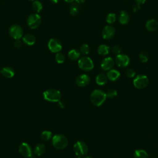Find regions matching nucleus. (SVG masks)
<instances>
[{
  "mask_svg": "<svg viewBox=\"0 0 158 158\" xmlns=\"http://www.w3.org/2000/svg\"><path fill=\"white\" fill-rule=\"evenodd\" d=\"M106 98V93L102 89H97L94 90L91 93L90 99L94 106H100L104 102Z\"/></svg>",
  "mask_w": 158,
  "mask_h": 158,
  "instance_id": "obj_1",
  "label": "nucleus"
},
{
  "mask_svg": "<svg viewBox=\"0 0 158 158\" xmlns=\"http://www.w3.org/2000/svg\"><path fill=\"white\" fill-rule=\"evenodd\" d=\"M61 96L60 92L55 89H48L43 93L44 99L49 102H59L61 99Z\"/></svg>",
  "mask_w": 158,
  "mask_h": 158,
  "instance_id": "obj_2",
  "label": "nucleus"
},
{
  "mask_svg": "<svg viewBox=\"0 0 158 158\" xmlns=\"http://www.w3.org/2000/svg\"><path fill=\"white\" fill-rule=\"evenodd\" d=\"M52 144L57 149H63L68 145V139L63 135L57 134L52 138Z\"/></svg>",
  "mask_w": 158,
  "mask_h": 158,
  "instance_id": "obj_3",
  "label": "nucleus"
},
{
  "mask_svg": "<svg viewBox=\"0 0 158 158\" xmlns=\"http://www.w3.org/2000/svg\"><path fill=\"white\" fill-rule=\"evenodd\" d=\"M78 65L79 68L84 71H89L94 68L93 60L88 56H83L79 58Z\"/></svg>",
  "mask_w": 158,
  "mask_h": 158,
  "instance_id": "obj_4",
  "label": "nucleus"
},
{
  "mask_svg": "<svg viewBox=\"0 0 158 158\" xmlns=\"http://www.w3.org/2000/svg\"><path fill=\"white\" fill-rule=\"evenodd\" d=\"M73 149L76 156L81 157L86 154L88 148L85 143L81 141H78L75 143L73 146Z\"/></svg>",
  "mask_w": 158,
  "mask_h": 158,
  "instance_id": "obj_5",
  "label": "nucleus"
},
{
  "mask_svg": "<svg viewBox=\"0 0 158 158\" xmlns=\"http://www.w3.org/2000/svg\"><path fill=\"white\" fill-rule=\"evenodd\" d=\"M41 22V16L38 14H31L30 15L27 20L28 26L31 28L35 29L38 28Z\"/></svg>",
  "mask_w": 158,
  "mask_h": 158,
  "instance_id": "obj_6",
  "label": "nucleus"
},
{
  "mask_svg": "<svg viewBox=\"0 0 158 158\" xmlns=\"http://www.w3.org/2000/svg\"><path fill=\"white\" fill-rule=\"evenodd\" d=\"M149 84V79L144 75H138L133 80V85L138 89L145 88Z\"/></svg>",
  "mask_w": 158,
  "mask_h": 158,
  "instance_id": "obj_7",
  "label": "nucleus"
},
{
  "mask_svg": "<svg viewBox=\"0 0 158 158\" xmlns=\"http://www.w3.org/2000/svg\"><path fill=\"white\" fill-rule=\"evenodd\" d=\"M9 33L10 36L15 40H20L23 36V31L22 28L20 25L14 24L9 28Z\"/></svg>",
  "mask_w": 158,
  "mask_h": 158,
  "instance_id": "obj_8",
  "label": "nucleus"
},
{
  "mask_svg": "<svg viewBox=\"0 0 158 158\" xmlns=\"http://www.w3.org/2000/svg\"><path fill=\"white\" fill-rule=\"evenodd\" d=\"M48 47L52 52L57 53L60 52L62 48L61 42L57 38H51L48 43Z\"/></svg>",
  "mask_w": 158,
  "mask_h": 158,
  "instance_id": "obj_9",
  "label": "nucleus"
},
{
  "mask_svg": "<svg viewBox=\"0 0 158 158\" xmlns=\"http://www.w3.org/2000/svg\"><path fill=\"white\" fill-rule=\"evenodd\" d=\"M116 64L122 68L127 67L130 64V58L129 57L125 54H117L115 57Z\"/></svg>",
  "mask_w": 158,
  "mask_h": 158,
  "instance_id": "obj_10",
  "label": "nucleus"
},
{
  "mask_svg": "<svg viewBox=\"0 0 158 158\" xmlns=\"http://www.w3.org/2000/svg\"><path fill=\"white\" fill-rule=\"evenodd\" d=\"M115 33V28L111 25H107L104 27L102 31V36L105 40H110L114 37Z\"/></svg>",
  "mask_w": 158,
  "mask_h": 158,
  "instance_id": "obj_11",
  "label": "nucleus"
},
{
  "mask_svg": "<svg viewBox=\"0 0 158 158\" xmlns=\"http://www.w3.org/2000/svg\"><path fill=\"white\" fill-rule=\"evenodd\" d=\"M114 60L111 57H107L102 60L101 64V67L103 70L108 71L112 69V68L114 66Z\"/></svg>",
  "mask_w": 158,
  "mask_h": 158,
  "instance_id": "obj_12",
  "label": "nucleus"
},
{
  "mask_svg": "<svg viewBox=\"0 0 158 158\" xmlns=\"http://www.w3.org/2000/svg\"><path fill=\"white\" fill-rule=\"evenodd\" d=\"M19 152L23 156L28 157L32 155V150L30 146L27 143H22L19 149Z\"/></svg>",
  "mask_w": 158,
  "mask_h": 158,
  "instance_id": "obj_13",
  "label": "nucleus"
},
{
  "mask_svg": "<svg viewBox=\"0 0 158 158\" xmlns=\"http://www.w3.org/2000/svg\"><path fill=\"white\" fill-rule=\"evenodd\" d=\"M90 78L86 74H81L77 77L76 78V84L80 87H83L89 84Z\"/></svg>",
  "mask_w": 158,
  "mask_h": 158,
  "instance_id": "obj_14",
  "label": "nucleus"
},
{
  "mask_svg": "<svg viewBox=\"0 0 158 158\" xmlns=\"http://www.w3.org/2000/svg\"><path fill=\"white\" fill-rule=\"evenodd\" d=\"M145 27L149 31H155L158 29V21L154 19H149L146 22Z\"/></svg>",
  "mask_w": 158,
  "mask_h": 158,
  "instance_id": "obj_15",
  "label": "nucleus"
},
{
  "mask_svg": "<svg viewBox=\"0 0 158 158\" xmlns=\"http://www.w3.org/2000/svg\"><path fill=\"white\" fill-rule=\"evenodd\" d=\"M119 22L122 25H127L130 21V15L125 10H121L119 12L118 17Z\"/></svg>",
  "mask_w": 158,
  "mask_h": 158,
  "instance_id": "obj_16",
  "label": "nucleus"
},
{
  "mask_svg": "<svg viewBox=\"0 0 158 158\" xmlns=\"http://www.w3.org/2000/svg\"><path fill=\"white\" fill-rule=\"evenodd\" d=\"M106 76L107 77V79H109L110 81H114L119 78L120 76V73L117 70L110 69L108 70V72H107Z\"/></svg>",
  "mask_w": 158,
  "mask_h": 158,
  "instance_id": "obj_17",
  "label": "nucleus"
},
{
  "mask_svg": "<svg viewBox=\"0 0 158 158\" xmlns=\"http://www.w3.org/2000/svg\"><path fill=\"white\" fill-rule=\"evenodd\" d=\"M22 41L23 42L28 46H31L35 44L36 38L34 35L32 34L27 33L22 36Z\"/></svg>",
  "mask_w": 158,
  "mask_h": 158,
  "instance_id": "obj_18",
  "label": "nucleus"
},
{
  "mask_svg": "<svg viewBox=\"0 0 158 158\" xmlns=\"http://www.w3.org/2000/svg\"><path fill=\"white\" fill-rule=\"evenodd\" d=\"M1 74L7 78H10L14 77L15 74V72L14 69L10 67H3L1 70Z\"/></svg>",
  "mask_w": 158,
  "mask_h": 158,
  "instance_id": "obj_19",
  "label": "nucleus"
},
{
  "mask_svg": "<svg viewBox=\"0 0 158 158\" xmlns=\"http://www.w3.org/2000/svg\"><path fill=\"white\" fill-rule=\"evenodd\" d=\"M80 55H81L80 51L76 49H71L68 52V57H69L70 59L72 60H75L78 59L80 57Z\"/></svg>",
  "mask_w": 158,
  "mask_h": 158,
  "instance_id": "obj_20",
  "label": "nucleus"
},
{
  "mask_svg": "<svg viewBox=\"0 0 158 158\" xmlns=\"http://www.w3.org/2000/svg\"><path fill=\"white\" fill-rule=\"evenodd\" d=\"M110 52V48L106 44H100L98 48V53L99 55L106 56Z\"/></svg>",
  "mask_w": 158,
  "mask_h": 158,
  "instance_id": "obj_21",
  "label": "nucleus"
},
{
  "mask_svg": "<svg viewBox=\"0 0 158 158\" xmlns=\"http://www.w3.org/2000/svg\"><path fill=\"white\" fill-rule=\"evenodd\" d=\"M107 81V77L104 73H99L96 76V82L99 85H104Z\"/></svg>",
  "mask_w": 158,
  "mask_h": 158,
  "instance_id": "obj_22",
  "label": "nucleus"
},
{
  "mask_svg": "<svg viewBox=\"0 0 158 158\" xmlns=\"http://www.w3.org/2000/svg\"><path fill=\"white\" fill-rule=\"evenodd\" d=\"M134 158H149V155L143 149H136L134 152Z\"/></svg>",
  "mask_w": 158,
  "mask_h": 158,
  "instance_id": "obj_23",
  "label": "nucleus"
},
{
  "mask_svg": "<svg viewBox=\"0 0 158 158\" xmlns=\"http://www.w3.org/2000/svg\"><path fill=\"white\" fill-rule=\"evenodd\" d=\"M45 150H46V148L44 146V145L43 144H37L35 149H34V153L36 156H41L42 155L44 152H45Z\"/></svg>",
  "mask_w": 158,
  "mask_h": 158,
  "instance_id": "obj_24",
  "label": "nucleus"
},
{
  "mask_svg": "<svg viewBox=\"0 0 158 158\" xmlns=\"http://www.w3.org/2000/svg\"><path fill=\"white\" fill-rule=\"evenodd\" d=\"M79 10L80 9L78 7V4L77 3L72 4L70 6V14L73 16L77 15L79 12Z\"/></svg>",
  "mask_w": 158,
  "mask_h": 158,
  "instance_id": "obj_25",
  "label": "nucleus"
},
{
  "mask_svg": "<svg viewBox=\"0 0 158 158\" xmlns=\"http://www.w3.org/2000/svg\"><path fill=\"white\" fill-rule=\"evenodd\" d=\"M32 7H33V10L37 13L40 12L43 9V6H42L41 2L37 0H35L33 1Z\"/></svg>",
  "mask_w": 158,
  "mask_h": 158,
  "instance_id": "obj_26",
  "label": "nucleus"
},
{
  "mask_svg": "<svg viewBox=\"0 0 158 158\" xmlns=\"http://www.w3.org/2000/svg\"><path fill=\"white\" fill-rule=\"evenodd\" d=\"M79 51L83 55H87L89 54V52L90 51V47L88 44L83 43L80 46Z\"/></svg>",
  "mask_w": 158,
  "mask_h": 158,
  "instance_id": "obj_27",
  "label": "nucleus"
},
{
  "mask_svg": "<svg viewBox=\"0 0 158 158\" xmlns=\"http://www.w3.org/2000/svg\"><path fill=\"white\" fill-rule=\"evenodd\" d=\"M116 19H117V17H116L115 14H114L113 12H110L107 14L106 20L107 23L112 24L116 21Z\"/></svg>",
  "mask_w": 158,
  "mask_h": 158,
  "instance_id": "obj_28",
  "label": "nucleus"
},
{
  "mask_svg": "<svg viewBox=\"0 0 158 158\" xmlns=\"http://www.w3.org/2000/svg\"><path fill=\"white\" fill-rule=\"evenodd\" d=\"M52 134L49 131H43L41 134V139L44 141H47L49 140L52 138Z\"/></svg>",
  "mask_w": 158,
  "mask_h": 158,
  "instance_id": "obj_29",
  "label": "nucleus"
},
{
  "mask_svg": "<svg viewBox=\"0 0 158 158\" xmlns=\"http://www.w3.org/2000/svg\"><path fill=\"white\" fill-rule=\"evenodd\" d=\"M139 60L142 62H143V63L146 62L148 60V59H149V54H148V53L146 51H142L139 53Z\"/></svg>",
  "mask_w": 158,
  "mask_h": 158,
  "instance_id": "obj_30",
  "label": "nucleus"
},
{
  "mask_svg": "<svg viewBox=\"0 0 158 158\" xmlns=\"http://www.w3.org/2000/svg\"><path fill=\"white\" fill-rule=\"evenodd\" d=\"M55 59H56V61L58 63V64H62L65 61V56L61 53V52H57L56 54V56H55Z\"/></svg>",
  "mask_w": 158,
  "mask_h": 158,
  "instance_id": "obj_31",
  "label": "nucleus"
},
{
  "mask_svg": "<svg viewBox=\"0 0 158 158\" xmlns=\"http://www.w3.org/2000/svg\"><path fill=\"white\" fill-rule=\"evenodd\" d=\"M117 95V92L114 89H110L106 93L107 97L109 98H113L115 97Z\"/></svg>",
  "mask_w": 158,
  "mask_h": 158,
  "instance_id": "obj_32",
  "label": "nucleus"
},
{
  "mask_svg": "<svg viewBox=\"0 0 158 158\" xmlns=\"http://www.w3.org/2000/svg\"><path fill=\"white\" fill-rule=\"evenodd\" d=\"M125 75H127V77L128 78H132L133 77H135V72L133 69H127L125 71Z\"/></svg>",
  "mask_w": 158,
  "mask_h": 158,
  "instance_id": "obj_33",
  "label": "nucleus"
},
{
  "mask_svg": "<svg viewBox=\"0 0 158 158\" xmlns=\"http://www.w3.org/2000/svg\"><path fill=\"white\" fill-rule=\"evenodd\" d=\"M112 52L115 54H119L121 53V51H122V48L118 45V44H115L114 45L112 48Z\"/></svg>",
  "mask_w": 158,
  "mask_h": 158,
  "instance_id": "obj_34",
  "label": "nucleus"
},
{
  "mask_svg": "<svg viewBox=\"0 0 158 158\" xmlns=\"http://www.w3.org/2000/svg\"><path fill=\"white\" fill-rule=\"evenodd\" d=\"M22 45V43L20 40H15L14 41V46L16 48H21Z\"/></svg>",
  "mask_w": 158,
  "mask_h": 158,
  "instance_id": "obj_35",
  "label": "nucleus"
},
{
  "mask_svg": "<svg viewBox=\"0 0 158 158\" xmlns=\"http://www.w3.org/2000/svg\"><path fill=\"white\" fill-rule=\"evenodd\" d=\"M139 9H140V5L136 4L134 5L133 7V11L135 12H137Z\"/></svg>",
  "mask_w": 158,
  "mask_h": 158,
  "instance_id": "obj_36",
  "label": "nucleus"
},
{
  "mask_svg": "<svg viewBox=\"0 0 158 158\" xmlns=\"http://www.w3.org/2000/svg\"><path fill=\"white\" fill-rule=\"evenodd\" d=\"M135 1H136V4H138L139 5H141V4H144L146 0H135Z\"/></svg>",
  "mask_w": 158,
  "mask_h": 158,
  "instance_id": "obj_37",
  "label": "nucleus"
},
{
  "mask_svg": "<svg viewBox=\"0 0 158 158\" xmlns=\"http://www.w3.org/2000/svg\"><path fill=\"white\" fill-rule=\"evenodd\" d=\"M76 1V3H77L78 4H83L85 2V0H75Z\"/></svg>",
  "mask_w": 158,
  "mask_h": 158,
  "instance_id": "obj_38",
  "label": "nucleus"
},
{
  "mask_svg": "<svg viewBox=\"0 0 158 158\" xmlns=\"http://www.w3.org/2000/svg\"><path fill=\"white\" fill-rule=\"evenodd\" d=\"M59 105L60 106V107H62V108H64V103L62 102V101H61L60 100L59 101Z\"/></svg>",
  "mask_w": 158,
  "mask_h": 158,
  "instance_id": "obj_39",
  "label": "nucleus"
},
{
  "mask_svg": "<svg viewBox=\"0 0 158 158\" xmlns=\"http://www.w3.org/2000/svg\"><path fill=\"white\" fill-rule=\"evenodd\" d=\"M66 2H68V3H72L75 0H64Z\"/></svg>",
  "mask_w": 158,
  "mask_h": 158,
  "instance_id": "obj_40",
  "label": "nucleus"
},
{
  "mask_svg": "<svg viewBox=\"0 0 158 158\" xmlns=\"http://www.w3.org/2000/svg\"><path fill=\"white\" fill-rule=\"evenodd\" d=\"M51 1L52 2H54V3H57L59 0H51Z\"/></svg>",
  "mask_w": 158,
  "mask_h": 158,
  "instance_id": "obj_41",
  "label": "nucleus"
},
{
  "mask_svg": "<svg viewBox=\"0 0 158 158\" xmlns=\"http://www.w3.org/2000/svg\"><path fill=\"white\" fill-rule=\"evenodd\" d=\"M27 158H35V157H34V156H33V154H32L31 156H29V157H27Z\"/></svg>",
  "mask_w": 158,
  "mask_h": 158,
  "instance_id": "obj_42",
  "label": "nucleus"
},
{
  "mask_svg": "<svg viewBox=\"0 0 158 158\" xmlns=\"http://www.w3.org/2000/svg\"><path fill=\"white\" fill-rule=\"evenodd\" d=\"M84 158H93V157H90V156H86V157H84Z\"/></svg>",
  "mask_w": 158,
  "mask_h": 158,
  "instance_id": "obj_43",
  "label": "nucleus"
},
{
  "mask_svg": "<svg viewBox=\"0 0 158 158\" xmlns=\"http://www.w3.org/2000/svg\"><path fill=\"white\" fill-rule=\"evenodd\" d=\"M75 158H80V156H77V157H75Z\"/></svg>",
  "mask_w": 158,
  "mask_h": 158,
  "instance_id": "obj_44",
  "label": "nucleus"
},
{
  "mask_svg": "<svg viewBox=\"0 0 158 158\" xmlns=\"http://www.w3.org/2000/svg\"><path fill=\"white\" fill-rule=\"evenodd\" d=\"M30 1H35V0H30Z\"/></svg>",
  "mask_w": 158,
  "mask_h": 158,
  "instance_id": "obj_45",
  "label": "nucleus"
},
{
  "mask_svg": "<svg viewBox=\"0 0 158 158\" xmlns=\"http://www.w3.org/2000/svg\"><path fill=\"white\" fill-rule=\"evenodd\" d=\"M154 158H156V157H154Z\"/></svg>",
  "mask_w": 158,
  "mask_h": 158,
  "instance_id": "obj_46",
  "label": "nucleus"
}]
</instances>
